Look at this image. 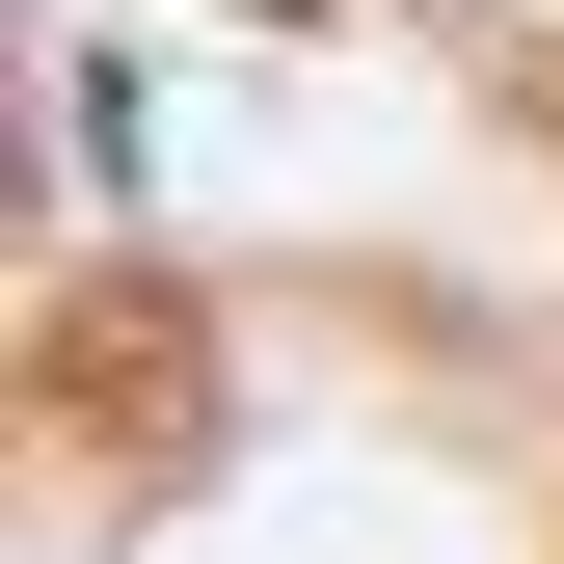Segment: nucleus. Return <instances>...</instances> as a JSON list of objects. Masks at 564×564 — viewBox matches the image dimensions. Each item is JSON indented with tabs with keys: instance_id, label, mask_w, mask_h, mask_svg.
Wrapping results in <instances>:
<instances>
[{
	"instance_id": "1",
	"label": "nucleus",
	"mask_w": 564,
	"mask_h": 564,
	"mask_svg": "<svg viewBox=\"0 0 564 564\" xmlns=\"http://www.w3.org/2000/svg\"><path fill=\"white\" fill-rule=\"evenodd\" d=\"M28 564H564V296L431 242H54Z\"/></svg>"
},
{
	"instance_id": "2",
	"label": "nucleus",
	"mask_w": 564,
	"mask_h": 564,
	"mask_svg": "<svg viewBox=\"0 0 564 564\" xmlns=\"http://www.w3.org/2000/svg\"><path fill=\"white\" fill-rule=\"evenodd\" d=\"M377 28H403V54H431V82H457V108L564 188V0H377Z\"/></svg>"
}]
</instances>
